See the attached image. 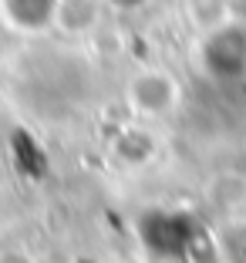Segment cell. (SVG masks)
I'll list each match as a JSON object with an SVG mask.
<instances>
[{"instance_id":"obj_2","label":"cell","mask_w":246,"mask_h":263,"mask_svg":"<svg viewBox=\"0 0 246 263\" xmlns=\"http://www.w3.org/2000/svg\"><path fill=\"white\" fill-rule=\"evenodd\" d=\"M131 98L142 111H169L172 98H176V85L169 74H142L131 85Z\"/></svg>"},{"instance_id":"obj_3","label":"cell","mask_w":246,"mask_h":263,"mask_svg":"<svg viewBox=\"0 0 246 263\" xmlns=\"http://www.w3.org/2000/svg\"><path fill=\"white\" fill-rule=\"evenodd\" d=\"M111 7H118V10H135V7H145L148 0H108Z\"/></svg>"},{"instance_id":"obj_1","label":"cell","mask_w":246,"mask_h":263,"mask_svg":"<svg viewBox=\"0 0 246 263\" xmlns=\"http://www.w3.org/2000/svg\"><path fill=\"white\" fill-rule=\"evenodd\" d=\"M58 7L61 0H0V21H7L10 31L41 34L58 27Z\"/></svg>"}]
</instances>
